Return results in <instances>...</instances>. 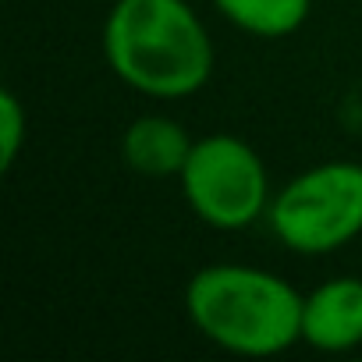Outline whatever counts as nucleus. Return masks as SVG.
<instances>
[{
  "label": "nucleus",
  "mask_w": 362,
  "mask_h": 362,
  "mask_svg": "<svg viewBox=\"0 0 362 362\" xmlns=\"http://www.w3.org/2000/svg\"><path fill=\"white\" fill-rule=\"evenodd\" d=\"M103 57L153 100H185L214 75L210 33L185 0H117L103 22Z\"/></svg>",
  "instance_id": "1"
},
{
  "label": "nucleus",
  "mask_w": 362,
  "mask_h": 362,
  "mask_svg": "<svg viewBox=\"0 0 362 362\" xmlns=\"http://www.w3.org/2000/svg\"><path fill=\"white\" fill-rule=\"evenodd\" d=\"M302 302L284 277L245 267L214 263L192 274L185 313L192 327L217 348L245 358H270L302 341Z\"/></svg>",
  "instance_id": "2"
},
{
  "label": "nucleus",
  "mask_w": 362,
  "mask_h": 362,
  "mask_svg": "<svg viewBox=\"0 0 362 362\" xmlns=\"http://www.w3.org/2000/svg\"><path fill=\"white\" fill-rule=\"evenodd\" d=\"M274 235L298 256H327L362 235V163L327 160L270 199Z\"/></svg>",
  "instance_id": "3"
},
{
  "label": "nucleus",
  "mask_w": 362,
  "mask_h": 362,
  "mask_svg": "<svg viewBox=\"0 0 362 362\" xmlns=\"http://www.w3.org/2000/svg\"><path fill=\"white\" fill-rule=\"evenodd\" d=\"M177 177L192 214L217 231L256 224L274 199L263 156L245 139L224 132L196 139Z\"/></svg>",
  "instance_id": "4"
},
{
  "label": "nucleus",
  "mask_w": 362,
  "mask_h": 362,
  "mask_svg": "<svg viewBox=\"0 0 362 362\" xmlns=\"http://www.w3.org/2000/svg\"><path fill=\"white\" fill-rule=\"evenodd\" d=\"M302 341L320 351H351L362 344V281L334 277L302 302Z\"/></svg>",
  "instance_id": "5"
},
{
  "label": "nucleus",
  "mask_w": 362,
  "mask_h": 362,
  "mask_svg": "<svg viewBox=\"0 0 362 362\" xmlns=\"http://www.w3.org/2000/svg\"><path fill=\"white\" fill-rule=\"evenodd\" d=\"M192 146H196V139L163 114H142L121 135L124 163L146 177H177Z\"/></svg>",
  "instance_id": "6"
},
{
  "label": "nucleus",
  "mask_w": 362,
  "mask_h": 362,
  "mask_svg": "<svg viewBox=\"0 0 362 362\" xmlns=\"http://www.w3.org/2000/svg\"><path fill=\"white\" fill-rule=\"evenodd\" d=\"M214 4L235 29L259 40L298 33L313 11V0H214Z\"/></svg>",
  "instance_id": "7"
},
{
  "label": "nucleus",
  "mask_w": 362,
  "mask_h": 362,
  "mask_svg": "<svg viewBox=\"0 0 362 362\" xmlns=\"http://www.w3.org/2000/svg\"><path fill=\"white\" fill-rule=\"evenodd\" d=\"M25 135H29V117H25V107L22 100L4 89L0 93V170H11L22 146H25Z\"/></svg>",
  "instance_id": "8"
}]
</instances>
